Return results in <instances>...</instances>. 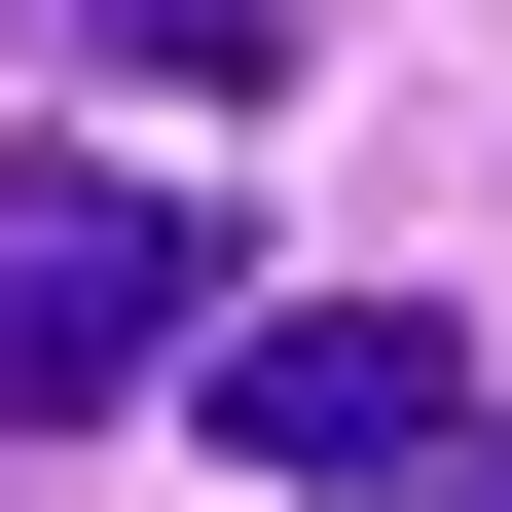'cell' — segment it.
<instances>
[{"mask_svg":"<svg viewBox=\"0 0 512 512\" xmlns=\"http://www.w3.org/2000/svg\"><path fill=\"white\" fill-rule=\"evenodd\" d=\"M37 37H74L110 110H256V74H293V0H37Z\"/></svg>","mask_w":512,"mask_h":512,"instance_id":"cell-3","label":"cell"},{"mask_svg":"<svg viewBox=\"0 0 512 512\" xmlns=\"http://www.w3.org/2000/svg\"><path fill=\"white\" fill-rule=\"evenodd\" d=\"M403 512H512V439H439V476H403Z\"/></svg>","mask_w":512,"mask_h":512,"instance_id":"cell-4","label":"cell"},{"mask_svg":"<svg viewBox=\"0 0 512 512\" xmlns=\"http://www.w3.org/2000/svg\"><path fill=\"white\" fill-rule=\"evenodd\" d=\"M476 439V330H403V293H256L220 330V476H439Z\"/></svg>","mask_w":512,"mask_h":512,"instance_id":"cell-1","label":"cell"},{"mask_svg":"<svg viewBox=\"0 0 512 512\" xmlns=\"http://www.w3.org/2000/svg\"><path fill=\"white\" fill-rule=\"evenodd\" d=\"M110 366H183V183H0V439H74Z\"/></svg>","mask_w":512,"mask_h":512,"instance_id":"cell-2","label":"cell"}]
</instances>
